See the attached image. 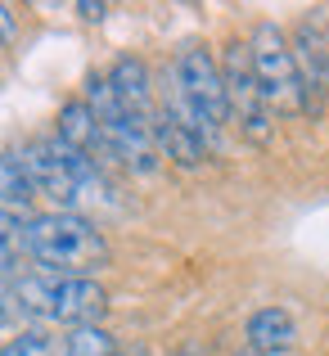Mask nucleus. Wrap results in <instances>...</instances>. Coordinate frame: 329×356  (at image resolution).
Wrapping results in <instances>:
<instances>
[{"mask_svg":"<svg viewBox=\"0 0 329 356\" xmlns=\"http://www.w3.org/2000/svg\"><path fill=\"white\" fill-rule=\"evenodd\" d=\"M23 252L45 275H86L109 266V239L77 212H36L23 221Z\"/></svg>","mask_w":329,"mask_h":356,"instance_id":"1","label":"nucleus"},{"mask_svg":"<svg viewBox=\"0 0 329 356\" xmlns=\"http://www.w3.org/2000/svg\"><path fill=\"white\" fill-rule=\"evenodd\" d=\"M18 163H23L36 199H50L54 212H72L90 190H99V163L77 154V149H68L59 136L23 145L18 149Z\"/></svg>","mask_w":329,"mask_h":356,"instance_id":"2","label":"nucleus"},{"mask_svg":"<svg viewBox=\"0 0 329 356\" xmlns=\"http://www.w3.org/2000/svg\"><path fill=\"white\" fill-rule=\"evenodd\" d=\"M23 321H50V325H95L109 312V293L86 275H18L14 280Z\"/></svg>","mask_w":329,"mask_h":356,"instance_id":"3","label":"nucleus"},{"mask_svg":"<svg viewBox=\"0 0 329 356\" xmlns=\"http://www.w3.org/2000/svg\"><path fill=\"white\" fill-rule=\"evenodd\" d=\"M248 54H252V72H257V86L266 95L271 113H307V86H303L294 41L284 36V27L257 23V32L248 41Z\"/></svg>","mask_w":329,"mask_h":356,"instance_id":"4","label":"nucleus"},{"mask_svg":"<svg viewBox=\"0 0 329 356\" xmlns=\"http://www.w3.org/2000/svg\"><path fill=\"white\" fill-rule=\"evenodd\" d=\"M221 77H225V99H230V122L243 131V140L266 145V140L275 136V113H271L266 95H262V86H257L248 41H230L225 45Z\"/></svg>","mask_w":329,"mask_h":356,"instance_id":"5","label":"nucleus"},{"mask_svg":"<svg viewBox=\"0 0 329 356\" xmlns=\"http://www.w3.org/2000/svg\"><path fill=\"white\" fill-rule=\"evenodd\" d=\"M176 81L185 86V95H190V104L203 113L212 131H221L225 122H230V99H225V77H221V63L212 59L203 45H190V50L176 54Z\"/></svg>","mask_w":329,"mask_h":356,"instance_id":"6","label":"nucleus"},{"mask_svg":"<svg viewBox=\"0 0 329 356\" xmlns=\"http://www.w3.org/2000/svg\"><path fill=\"white\" fill-rule=\"evenodd\" d=\"M158 145H154V122L122 113L118 122H104V163H118L136 176L158 172Z\"/></svg>","mask_w":329,"mask_h":356,"instance_id":"7","label":"nucleus"},{"mask_svg":"<svg viewBox=\"0 0 329 356\" xmlns=\"http://www.w3.org/2000/svg\"><path fill=\"white\" fill-rule=\"evenodd\" d=\"M294 59H298V72H303V86H307V113H321L325 90H329V32L316 18L298 23Z\"/></svg>","mask_w":329,"mask_h":356,"instance_id":"8","label":"nucleus"},{"mask_svg":"<svg viewBox=\"0 0 329 356\" xmlns=\"http://www.w3.org/2000/svg\"><path fill=\"white\" fill-rule=\"evenodd\" d=\"M109 81H113V90H118L122 108H127L131 118H154V72H149L145 59L122 54L109 68Z\"/></svg>","mask_w":329,"mask_h":356,"instance_id":"9","label":"nucleus"},{"mask_svg":"<svg viewBox=\"0 0 329 356\" xmlns=\"http://www.w3.org/2000/svg\"><path fill=\"white\" fill-rule=\"evenodd\" d=\"M243 339H248L252 352L280 356V352H289V348L298 343V325H294V316H289L284 307H262V312L248 316V325H243Z\"/></svg>","mask_w":329,"mask_h":356,"instance_id":"10","label":"nucleus"},{"mask_svg":"<svg viewBox=\"0 0 329 356\" xmlns=\"http://www.w3.org/2000/svg\"><path fill=\"white\" fill-rule=\"evenodd\" d=\"M59 140L68 149H77V154L86 158H104V127H99V118L90 113L86 99H68V104L59 108Z\"/></svg>","mask_w":329,"mask_h":356,"instance_id":"11","label":"nucleus"},{"mask_svg":"<svg viewBox=\"0 0 329 356\" xmlns=\"http://www.w3.org/2000/svg\"><path fill=\"white\" fill-rule=\"evenodd\" d=\"M154 145L163 158H172L176 167H185V172H194V167H203V158H208V145H203L199 136H194L190 127H181V122H172L167 113H154Z\"/></svg>","mask_w":329,"mask_h":356,"instance_id":"12","label":"nucleus"},{"mask_svg":"<svg viewBox=\"0 0 329 356\" xmlns=\"http://www.w3.org/2000/svg\"><path fill=\"white\" fill-rule=\"evenodd\" d=\"M32 199H36V190H32V181H27L18 154H5V149H0V208L23 217V212L32 208Z\"/></svg>","mask_w":329,"mask_h":356,"instance_id":"13","label":"nucleus"},{"mask_svg":"<svg viewBox=\"0 0 329 356\" xmlns=\"http://www.w3.org/2000/svg\"><path fill=\"white\" fill-rule=\"evenodd\" d=\"M63 356H122V343L113 339L104 325H81V330H68Z\"/></svg>","mask_w":329,"mask_h":356,"instance_id":"14","label":"nucleus"},{"mask_svg":"<svg viewBox=\"0 0 329 356\" xmlns=\"http://www.w3.org/2000/svg\"><path fill=\"white\" fill-rule=\"evenodd\" d=\"M0 356H63L59 348H54V339L45 330H23L18 339H9V343H0Z\"/></svg>","mask_w":329,"mask_h":356,"instance_id":"15","label":"nucleus"},{"mask_svg":"<svg viewBox=\"0 0 329 356\" xmlns=\"http://www.w3.org/2000/svg\"><path fill=\"white\" fill-rule=\"evenodd\" d=\"M23 239H5L0 235V280H18V266H23Z\"/></svg>","mask_w":329,"mask_h":356,"instance_id":"16","label":"nucleus"},{"mask_svg":"<svg viewBox=\"0 0 329 356\" xmlns=\"http://www.w3.org/2000/svg\"><path fill=\"white\" fill-rule=\"evenodd\" d=\"M23 321V307H18V293H14V280H0V330Z\"/></svg>","mask_w":329,"mask_h":356,"instance_id":"17","label":"nucleus"},{"mask_svg":"<svg viewBox=\"0 0 329 356\" xmlns=\"http://www.w3.org/2000/svg\"><path fill=\"white\" fill-rule=\"evenodd\" d=\"M23 221H27V217H18V212L0 208V235H5V239H23Z\"/></svg>","mask_w":329,"mask_h":356,"instance_id":"18","label":"nucleus"},{"mask_svg":"<svg viewBox=\"0 0 329 356\" xmlns=\"http://www.w3.org/2000/svg\"><path fill=\"white\" fill-rule=\"evenodd\" d=\"M14 9H9V5H0V41H14Z\"/></svg>","mask_w":329,"mask_h":356,"instance_id":"19","label":"nucleus"},{"mask_svg":"<svg viewBox=\"0 0 329 356\" xmlns=\"http://www.w3.org/2000/svg\"><path fill=\"white\" fill-rule=\"evenodd\" d=\"M77 14H81V18H90V23H99V18L109 14V5H77Z\"/></svg>","mask_w":329,"mask_h":356,"instance_id":"20","label":"nucleus"},{"mask_svg":"<svg viewBox=\"0 0 329 356\" xmlns=\"http://www.w3.org/2000/svg\"><path fill=\"white\" fill-rule=\"evenodd\" d=\"M234 356H262V352H252V348H243V352H234Z\"/></svg>","mask_w":329,"mask_h":356,"instance_id":"21","label":"nucleus"},{"mask_svg":"<svg viewBox=\"0 0 329 356\" xmlns=\"http://www.w3.org/2000/svg\"><path fill=\"white\" fill-rule=\"evenodd\" d=\"M176 356H190V352H176Z\"/></svg>","mask_w":329,"mask_h":356,"instance_id":"22","label":"nucleus"}]
</instances>
